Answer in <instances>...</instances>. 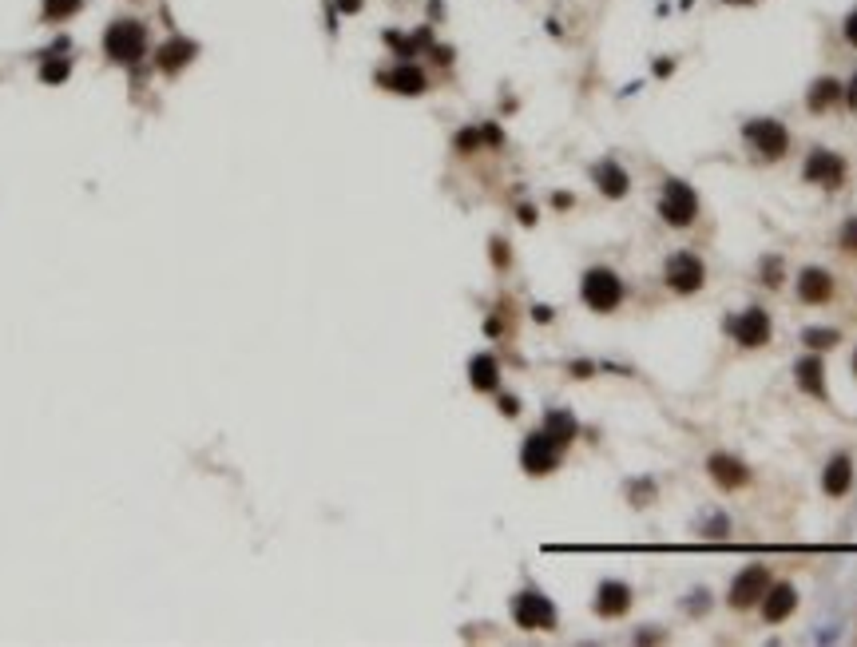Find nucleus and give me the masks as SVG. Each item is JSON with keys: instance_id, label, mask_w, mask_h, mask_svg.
I'll list each match as a JSON object with an SVG mask.
<instances>
[{"instance_id": "nucleus-8", "label": "nucleus", "mask_w": 857, "mask_h": 647, "mask_svg": "<svg viewBox=\"0 0 857 647\" xmlns=\"http://www.w3.org/2000/svg\"><path fill=\"white\" fill-rule=\"evenodd\" d=\"M767 588H770L767 564H750V568H742L739 576H734V584H731V608H754L762 596H767Z\"/></svg>"}, {"instance_id": "nucleus-11", "label": "nucleus", "mask_w": 857, "mask_h": 647, "mask_svg": "<svg viewBox=\"0 0 857 647\" xmlns=\"http://www.w3.org/2000/svg\"><path fill=\"white\" fill-rule=\"evenodd\" d=\"M758 604H762V619H767V624H782V619L798 608V591L790 584H774V588H767V596H762Z\"/></svg>"}, {"instance_id": "nucleus-29", "label": "nucleus", "mask_w": 857, "mask_h": 647, "mask_svg": "<svg viewBox=\"0 0 857 647\" xmlns=\"http://www.w3.org/2000/svg\"><path fill=\"white\" fill-rule=\"evenodd\" d=\"M845 99H850V108H853V112H857V76L850 80V88H845Z\"/></svg>"}, {"instance_id": "nucleus-22", "label": "nucleus", "mask_w": 857, "mask_h": 647, "mask_svg": "<svg viewBox=\"0 0 857 647\" xmlns=\"http://www.w3.org/2000/svg\"><path fill=\"white\" fill-rule=\"evenodd\" d=\"M544 429H548L552 437L560 441V445H568V441L576 437V418H568V413H548V421H544Z\"/></svg>"}, {"instance_id": "nucleus-28", "label": "nucleus", "mask_w": 857, "mask_h": 647, "mask_svg": "<svg viewBox=\"0 0 857 647\" xmlns=\"http://www.w3.org/2000/svg\"><path fill=\"white\" fill-rule=\"evenodd\" d=\"M845 40H850L853 48H857V8H853L850 16H845Z\"/></svg>"}, {"instance_id": "nucleus-24", "label": "nucleus", "mask_w": 857, "mask_h": 647, "mask_svg": "<svg viewBox=\"0 0 857 647\" xmlns=\"http://www.w3.org/2000/svg\"><path fill=\"white\" fill-rule=\"evenodd\" d=\"M837 341H842V334H837V330H826V326H814V330H806V346H814V349L837 346Z\"/></svg>"}, {"instance_id": "nucleus-26", "label": "nucleus", "mask_w": 857, "mask_h": 647, "mask_svg": "<svg viewBox=\"0 0 857 647\" xmlns=\"http://www.w3.org/2000/svg\"><path fill=\"white\" fill-rule=\"evenodd\" d=\"M837 243H842L845 251H857V219H850V223L842 227V235H837Z\"/></svg>"}, {"instance_id": "nucleus-3", "label": "nucleus", "mask_w": 857, "mask_h": 647, "mask_svg": "<svg viewBox=\"0 0 857 647\" xmlns=\"http://www.w3.org/2000/svg\"><path fill=\"white\" fill-rule=\"evenodd\" d=\"M663 282H667V290L675 294H695L707 286V266L698 254L690 251H675L667 258V266H663Z\"/></svg>"}, {"instance_id": "nucleus-18", "label": "nucleus", "mask_w": 857, "mask_h": 647, "mask_svg": "<svg viewBox=\"0 0 857 647\" xmlns=\"http://www.w3.org/2000/svg\"><path fill=\"white\" fill-rule=\"evenodd\" d=\"M850 480H853V461L845 457V453H837V457L826 465V473H822V488L829 496H842L845 488H850Z\"/></svg>"}, {"instance_id": "nucleus-4", "label": "nucleus", "mask_w": 857, "mask_h": 647, "mask_svg": "<svg viewBox=\"0 0 857 647\" xmlns=\"http://www.w3.org/2000/svg\"><path fill=\"white\" fill-rule=\"evenodd\" d=\"M579 294H584V302L592 306L596 314H607L615 310L623 302V282L615 271H607V266H596V271L584 274V286H579Z\"/></svg>"}, {"instance_id": "nucleus-16", "label": "nucleus", "mask_w": 857, "mask_h": 647, "mask_svg": "<svg viewBox=\"0 0 857 647\" xmlns=\"http://www.w3.org/2000/svg\"><path fill=\"white\" fill-rule=\"evenodd\" d=\"M191 60H195V44L183 40V36H175V40H167L155 52V64H159L163 72H179V68H187Z\"/></svg>"}, {"instance_id": "nucleus-5", "label": "nucleus", "mask_w": 857, "mask_h": 647, "mask_svg": "<svg viewBox=\"0 0 857 647\" xmlns=\"http://www.w3.org/2000/svg\"><path fill=\"white\" fill-rule=\"evenodd\" d=\"M512 619L524 632H552V627H556V608H552V600L540 596V591H520V596L512 600Z\"/></svg>"}, {"instance_id": "nucleus-7", "label": "nucleus", "mask_w": 857, "mask_h": 647, "mask_svg": "<svg viewBox=\"0 0 857 647\" xmlns=\"http://www.w3.org/2000/svg\"><path fill=\"white\" fill-rule=\"evenodd\" d=\"M560 453H564V445H560V441L552 437L548 429H540V433H532V437L524 441L520 461H524V469H528V473L540 477V473H552V469H556Z\"/></svg>"}, {"instance_id": "nucleus-10", "label": "nucleus", "mask_w": 857, "mask_h": 647, "mask_svg": "<svg viewBox=\"0 0 857 647\" xmlns=\"http://www.w3.org/2000/svg\"><path fill=\"white\" fill-rule=\"evenodd\" d=\"M801 179L818 183V187H842V183H845V160L818 147V151H810L806 168H801Z\"/></svg>"}, {"instance_id": "nucleus-31", "label": "nucleus", "mask_w": 857, "mask_h": 647, "mask_svg": "<svg viewBox=\"0 0 857 647\" xmlns=\"http://www.w3.org/2000/svg\"><path fill=\"white\" fill-rule=\"evenodd\" d=\"M853 374H857V354H853Z\"/></svg>"}, {"instance_id": "nucleus-2", "label": "nucleus", "mask_w": 857, "mask_h": 647, "mask_svg": "<svg viewBox=\"0 0 857 647\" xmlns=\"http://www.w3.org/2000/svg\"><path fill=\"white\" fill-rule=\"evenodd\" d=\"M698 215V195L695 187H687L683 179H667L659 195V219L667 227H690Z\"/></svg>"}, {"instance_id": "nucleus-12", "label": "nucleus", "mask_w": 857, "mask_h": 647, "mask_svg": "<svg viewBox=\"0 0 857 647\" xmlns=\"http://www.w3.org/2000/svg\"><path fill=\"white\" fill-rule=\"evenodd\" d=\"M381 84L390 91H398V96H421V91H425V72H421L417 64H398V68L381 72Z\"/></svg>"}, {"instance_id": "nucleus-30", "label": "nucleus", "mask_w": 857, "mask_h": 647, "mask_svg": "<svg viewBox=\"0 0 857 647\" xmlns=\"http://www.w3.org/2000/svg\"><path fill=\"white\" fill-rule=\"evenodd\" d=\"M726 4H750V0H726Z\"/></svg>"}, {"instance_id": "nucleus-21", "label": "nucleus", "mask_w": 857, "mask_h": 647, "mask_svg": "<svg viewBox=\"0 0 857 647\" xmlns=\"http://www.w3.org/2000/svg\"><path fill=\"white\" fill-rule=\"evenodd\" d=\"M837 99H842V84H837V80H818V84L810 88L806 104H810V112H829Z\"/></svg>"}, {"instance_id": "nucleus-1", "label": "nucleus", "mask_w": 857, "mask_h": 647, "mask_svg": "<svg viewBox=\"0 0 857 647\" xmlns=\"http://www.w3.org/2000/svg\"><path fill=\"white\" fill-rule=\"evenodd\" d=\"M104 52L116 64H140L147 56V29L140 21H112L104 32Z\"/></svg>"}, {"instance_id": "nucleus-13", "label": "nucleus", "mask_w": 857, "mask_h": 647, "mask_svg": "<svg viewBox=\"0 0 857 647\" xmlns=\"http://www.w3.org/2000/svg\"><path fill=\"white\" fill-rule=\"evenodd\" d=\"M798 298L810 302V306H822V302L834 298V279L826 271H818V266H810V271L798 274Z\"/></svg>"}, {"instance_id": "nucleus-15", "label": "nucleus", "mask_w": 857, "mask_h": 647, "mask_svg": "<svg viewBox=\"0 0 857 647\" xmlns=\"http://www.w3.org/2000/svg\"><path fill=\"white\" fill-rule=\"evenodd\" d=\"M631 608V588L628 584H620V580H607V584H600V596H596V612L607 616V619H615V616H623Z\"/></svg>"}, {"instance_id": "nucleus-23", "label": "nucleus", "mask_w": 857, "mask_h": 647, "mask_svg": "<svg viewBox=\"0 0 857 647\" xmlns=\"http://www.w3.org/2000/svg\"><path fill=\"white\" fill-rule=\"evenodd\" d=\"M84 8V0H44V21H68Z\"/></svg>"}, {"instance_id": "nucleus-14", "label": "nucleus", "mask_w": 857, "mask_h": 647, "mask_svg": "<svg viewBox=\"0 0 857 647\" xmlns=\"http://www.w3.org/2000/svg\"><path fill=\"white\" fill-rule=\"evenodd\" d=\"M711 477H715V485L718 488H726V493H734V488H742L746 485V465L739 457H731V453H715L711 457Z\"/></svg>"}, {"instance_id": "nucleus-27", "label": "nucleus", "mask_w": 857, "mask_h": 647, "mask_svg": "<svg viewBox=\"0 0 857 647\" xmlns=\"http://www.w3.org/2000/svg\"><path fill=\"white\" fill-rule=\"evenodd\" d=\"M762 282H770V286H778V258H770V263H762Z\"/></svg>"}, {"instance_id": "nucleus-25", "label": "nucleus", "mask_w": 857, "mask_h": 647, "mask_svg": "<svg viewBox=\"0 0 857 647\" xmlns=\"http://www.w3.org/2000/svg\"><path fill=\"white\" fill-rule=\"evenodd\" d=\"M40 80L44 84H60V80H68V60H44Z\"/></svg>"}, {"instance_id": "nucleus-19", "label": "nucleus", "mask_w": 857, "mask_h": 647, "mask_svg": "<svg viewBox=\"0 0 857 647\" xmlns=\"http://www.w3.org/2000/svg\"><path fill=\"white\" fill-rule=\"evenodd\" d=\"M826 369H822V358H801V362L794 366V377H798V385L806 393H814V397H826Z\"/></svg>"}, {"instance_id": "nucleus-9", "label": "nucleus", "mask_w": 857, "mask_h": 647, "mask_svg": "<svg viewBox=\"0 0 857 647\" xmlns=\"http://www.w3.org/2000/svg\"><path fill=\"white\" fill-rule=\"evenodd\" d=\"M731 338L739 341V346H746V349L767 346V341H770V318H767V310L750 306V310L734 314V318H731Z\"/></svg>"}, {"instance_id": "nucleus-20", "label": "nucleus", "mask_w": 857, "mask_h": 647, "mask_svg": "<svg viewBox=\"0 0 857 647\" xmlns=\"http://www.w3.org/2000/svg\"><path fill=\"white\" fill-rule=\"evenodd\" d=\"M468 382L484 393L496 390V385H501V366H496V358H488V354L473 358V366H468Z\"/></svg>"}, {"instance_id": "nucleus-17", "label": "nucleus", "mask_w": 857, "mask_h": 647, "mask_svg": "<svg viewBox=\"0 0 857 647\" xmlns=\"http://www.w3.org/2000/svg\"><path fill=\"white\" fill-rule=\"evenodd\" d=\"M628 183H631L628 171H623L615 160H607V163L596 168V187H600L607 199H623V195H628Z\"/></svg>"}, {"instance_id": "nucleus-6", "label": "nucleus", "mask_w": 857, "mask_h": 647, "mask_svg": "<svg viewBox=\"0 0 857 647\" xmlns=\"http://www.w3.org/2000/svg\"><path fill=\"white\" fill-rule=\"evenodd\" d=\"M742 135L762 160H782V155L790 151V132L778 124V119H750Z\"/></svg>"}]
</instances>
